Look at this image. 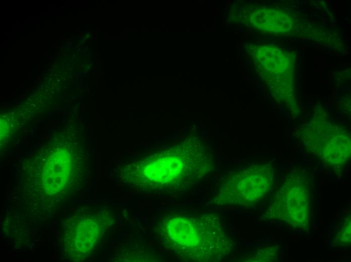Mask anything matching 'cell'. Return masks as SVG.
I'll return each mask as SVG.
<instances>
[{
  "mask_svg": "<svg viewBox=\"0 0 351 262\" xmlns=\"http://www.w3.org/2000/svg\"><path fill=\"white\" fill-rule=\"evenodd\" d=\"M156 216L154 236L164 249L182 260L217 262L234 251L236 243L217 213L169 210Z\"/></svg>",
  "mask_w": 351,
  "mask_h": 262,
  "instance_id": "7a4b0ae2",
  "label": "cell"
},
{
  "mask_svg": "<svg viewBox=\"0 0 351 262\" xmlns=\"http://www.w3.org/2000/svg\"><path fill=\"white\" fill-rule=\"evenodd\" d=\"M268 188V177L264 168L231 172L220 180L208 204L215 206L249 205L261 199Z\"/></svg>",
  "mask_w": 351,
  "mask_h": 262,
  "instance_id": "3957f363",
  "label": "cell"
},
{
  "mask_svg": "<svg viewBox=\"0 0 351 262\" xmlns=\"http://www.w3.org/2000/svg\"><path fill=\"white\" fill-rule=\"evenodd\" d=\"M214 160L209 146L193 139L129 163L123 168L122 179L129 190L141 194L182 195L206 178Z\"/></svg>",
  "mask_w": 351,
  "mask_h": 262,
  "instance_id": "6da1fadb",
  "label": "cell"
},
{
  "mask_svg": "<svg viewBox=\"0 0 351 262\" xmlns=\"http://www.w3.org/2000/svg\"><path fill=\"white\" fill-rule=\"evenodd\" d=\"M91 212L82 216L75 232V252L80 256H88L96 247L105 229L112 223V216L107 212Z\"/></svg>",
  "mask_w": 351,
  "mask_h": 262,
  "instance_id": "277c9868",
  "label": "cell"
}]
</instances>
